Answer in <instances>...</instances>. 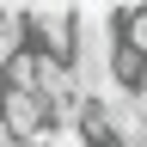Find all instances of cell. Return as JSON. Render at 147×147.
<instances>
[{
  "label": "cell",
  "instance_id": "6da1fadb",
  "mask_svg": "<svg viewBox=\"0 0 147 147\" xmlns=\"http://www.w3.org/2000/svg\"><path fill=\"white\" fill-rule=\"evenodd\" d=\"M31 49V31H25V12H0V74H6L18 55Z\"/></svg>",
  "mask_w": 147,
  "mask_h": 147
}]
</instances>
